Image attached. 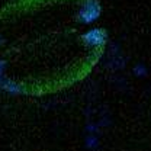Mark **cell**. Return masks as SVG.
Returning a JSON list of instances; mask_svg holds the SVG:
<instances>
[{"label": "cell", "mask_w": 151, "mask_h": 151, "mask_svg": "<svg viewBox=\"0 0 151 151\" xmlns=\"http://www.w3.org/2000/svg\"><path fill=\"white\" fill-rule=\"evenodd\" d=\"M86 145L89 147V148H93L97 145V138L94 137L93 134H90V135H87V138H86Z\"/></svg>", "instance_id": "1"}, {"label": "cell", "mask_w": 151, "mask_h": 151, "mask_svg": "<svg viewBox=\"0 0 151 151\" xmlns=\"http://www.w3.org/2000/svg\"><path fill=\"white\" fill-rule=\"evenodd\" d=\"M4 68H6V63H4L3 60H0V80L3 78V71H4Z\"/></svg>", "instance_id": "2"}]
</instances>
